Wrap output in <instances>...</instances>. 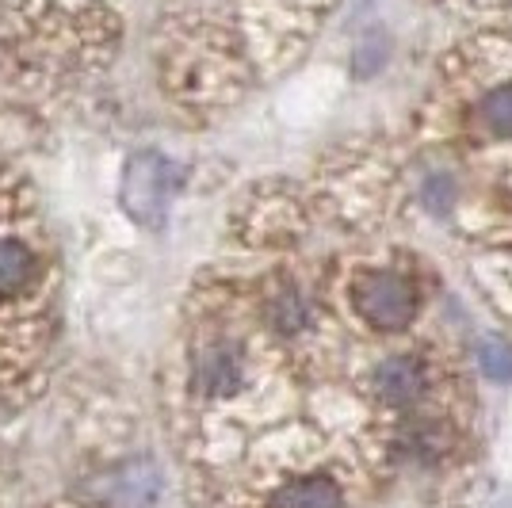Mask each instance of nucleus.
Instances as JSON below:
<instances>
[{
    "mask_svg": "<svg viewBox=\"0 0 512 508\" xmlns=\"http://www.w3.org/2000/svg\"><path fill=\"white\" fill-rule=\"evenodd\" d=\"M172 165L161 153H138L123 176V207L142 226H161L172 199Z\"/></svg>",
    "mask_w": 512,
    "mask_h": 508,
    "instance_id": "7ed1b4c3",
    "label": "nucleus"
},
{
    "mask_svg": "<svg viewBox=\"0 0 512 508\" xmlns=\"http://www.w3.org/2000/svg\"><path fill=\"white\" fill-rule=\"evenodd\" d=\"M260 321H264V329L279 340H302L306 333H314L318 329V302L314 295L299 287V283H291V279H283L276 283L264 302H260Z\"/></svg>",
    "mask_w": 512,
    "mask_h": 508,
    "instance_id": "20e7f679",
    "label": "nucleus"
},
{
    "mask_svg": "<svg viewBox=\"0 0 512 508\" xmlns=\"http://www.w3.org/2000/svg\"><path fill=\"white\" fill-rule=\"evenodd\" d=\"M344 486L325 474V470H302L283 478L279 486H272V493L264 497V508H344Z\"/></svg>",
    "mask_w": 512,
    "mask_h": 508,
    "instance_id": "39448f33",
    "label": "nucleus"
},
{
    "mask_svg": "<svg viewBox=\"0 0 512 508\" xmlns=\"http://www.w3.org/2000/svg\"><path fill=\"white\" fill-rule=\"evenodd\" d=\"M451 451V428L436 417H421L409 421L402 428V455H409L413 463H440Z\"/></svg>",
    "mask_w": 512,
    "mask_h": 508,
    "instance_id": "0eeeda50",
    "label": "nucleus"
},
{
    "mask_svg": "<svg viewBox=\"0 0 512 508\" xmlns=\"http://www.w3.org/2000/svg\"><path fill=\"white\" fill-rule=\"evenodd\" d=\"M371 386L386 405H417L428 394V367L417 356H386L375 367Z\"/></svg>",
    "mask_w": 512,
    "mask_h": 508,
    "instance_id": "423d86ee",
    "label": "nucleus"
},
{
    "mask_svg": "<svg viewBox=\"0 0 512 508\" xmlns=\"http://www.w3.org/2000/svg\"><path fill=\"white\" fill-rule=\"evenodd\" d=\"M478 119H482V127L490 130L493 138H505V142H509L512 138V81L490 88V92L482 96Z\"/></svg>",
    "mask_w": 512,
    "mask_h": 508,
    "instance_id": "6e6552de",
    "label": "nucleus"
},
{
    "mask_svg": "<svg viewBox=\"0 0 512 508\" xmlns=\"http://www.w3.org/2000/svg\"><path fill=\"white\" fill-rule=\"evenodd\" d=\"M253 386L249 344L234 333H199L188 356V394L199 405L237 402Z\"/></svg>",
    "mask_w": 512,
    "mask_h": 508,
    "instance_id": "f257e3e1",
    "label": "nucleus"
},
{
    "mask_svg": "<svg viewBox=\"0 0 512 508\" xmlns=\"http://www.w3.org/2000/svg\"><path fill=\"white\" fill-rule=\"evenodd\" d=\"M352 306L367 329L375 333H402L421 310L417 283L394 268H371L352 283Z\"/></svg>",
    "mask_w": 512,
    "mask_h": 508,
    "instance_id": "f03ea898",
    "label": "nucleus"
},
{
    "mask_svg": "<svg viewBox=\"0 0 512 508\" xmlns=\"http://www.w3.org/2000/svg\"><path fill=\"white\" fill-rule=\"evenodd\" d=\"M478 367L482 375H490L493 382L512 379V344L501 337H486L478 344Z\"/></svg>",
    "mask_w": 512,
    "mask_h": 508,
    "instance_id": "1a4fd4ad",
    "label": "nucleus"
}]
</instances>
